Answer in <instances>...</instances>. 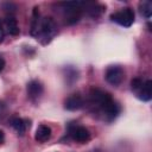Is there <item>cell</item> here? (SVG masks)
Masks as SVG:
<instances>
[{"label":"cell","instance_id":"6da1fadb","mask_svg":"<svg viewBox=\"0 0 152 152\" xmlns=\"http://www.w3.org/2000/svg\"><path fill=\"white\" fill-rule=\"evenodd\" d=\"M37 10L38 8L36 7L34 12H33L31 34L33 37H36L37 39H40L43 44H46L52 39V37L56 33V24H55L53 19L50 17L40 18Z\"/></svg>","mask_w":152,"mask_h":152},{"label":"cell","instance_id":"5b68a950","mask_svg":"<svg viewBox=\"0 0 152 152\" xmlns=\"http://www.w3.org/2000/svg\"><path fill=\"white\" fill-rule=\"evenodd\" d=\"M106 81L112 86H119L125 77V71L119 65H112L106 70Z\"/></svg>","mask_w":152,"mask_h":152},{"label":"cell","instance_id":"5bb4252c","mask_svg":"<svg viewBox=\"0 0 152 152\" xmlns=\"http://www.w3.org/2000/svg\"><path fill=\"white\" fill-rule=\"evenodd\" d=\"M4 37H5V32H4L2 25H1V23H0V43L4 40Z\"/></svg>","mask_w":152,"mask_h":152},{"label":"cell","instance_id":"7a4b0ae2","mask_svg":"<svg viewBox=\"0 0 152 152\" xmlns=\"http://www.w3.org/2000/svg\"><path fill=\"white\" fill-rule=\"evenodd\" d=\"M90 100L93 104H96L109 118H115L120 112L119 104L112 99L108 93L101 89H93L90 91Z\"/></svg>","mask_w":152,"mask_h":152},{"label":"cell","instance_id":"8fae6325","mask_svg":"<svg viewBox=\"0 0 152 152\" xmlns=\"http://www.w3.org/2000/svg\"><path fill=\"white\" fill-rule=\"evenodd\" d=\"M5 25L7 28V32L11 36H18L19 34V25L13 14H7L5 18Z\"/></svg>","mask_w":152,"mask_h":152},{"label":"cell","instance_id":"277c9868","mask_svg":"<svg viewBox=\"0 0 152 152\" xmlns=\"http://www.w3.org/2000/svg\"><path fill=\"white\" fill-rule=\"evenodd\" d=\"M110 19L124 27H129L134 21V12L132 8L126 7L110 14Z\"/></svg>","mask_w":152,"mask_h":152},{"label":"cell","instance_id":"9c48e42d","mask_svg":"<svg viewBox=\"0 0 152 152\" xmlns=\"http://www.w3.org/2000/svg\"><path fill=\"white\" fill-rule=\"evenodd\" d=\"M134 93L141 101H150L152 97V82L150 80L142 82L141 87Z\"/></svg>","mask_w":152,"mask_h":152},{"label":"cell","instance_id":"4fadbf2b","mask_svg":"<svg viewBox=\"0 0 152 152\" xmlns=\"http://www.w3.org/2000/svg\"><path fill=\"white\" fill-rule=\"evenodd\" d=\"M139 8H140L141 14L145 18L151 17V14H152V2L151 1H141L139 4Z\"/></svg>","mask_w":152,"mask_h":152},{"label":"cell","instance_id":"52a82bcc","mask_svg":"<svg viewBox=\"0 0 152 152\" xmlns=\"http://www.w3.org/2000/svg\"><path fill=\"white\" fill-rule=\"evenodd\" d=\"M84 104V101H83V97L80 95V94H72L70 95L65 102H64V108L68 109V110H77L80 108H82Z\"/></svg>","mask_w":152,"mask_h":152},{"label":"cell","instance_id":"2e32d148","mask_svg":"<svg viewBox=\"0 0 152 152\" xmlns=\"http://www.w3.org/2000/svg\"><path fill=\"white\" fill-rule=\"evenodd\" d=\"M4 140H5V133L0 129V144H1V142H4Z\"/></svg>","mask_w":152,"mask_h":152},{"label":"cell","instance_id":"30bf717a","mask_svg":"<svg viewBox=\"0 0 152 152\" xmlns=\"http://www.w3.org/2000/svg\"><path fill=\"white\" fill-rule=\"evenodd\" d=\"M52 131L48 125H39L36 129V134H34V139L39 142H45L51 138Z\"/></svg>","mask_w":152,"mask_h":152},{"label":"cell","instance_id":"7c38bea8","mask_svg":"<svg viewBox=\"0 0 152 152\" xmlns=\"http://www.w3.org/2000/svg\"><path fill=\"white\" fill-rule=\"evenodd\" d=\"M11 126L14 128V131L18 133V134H20V135H23L24 133H25V131H26V124H25V121L23 120V119H20V118H12L11 119Z\"/></svg>","mask_w":152,"mask_h":152},{"label":"cell","instance_id":"9a60e30c","mask_svg":"<svg viewBox=\"0 0 152 152\" xmlns=\"http://www.w3.org/2000/svg\"><path fill=\"white\" fill-rule=\"evenodd\" d=\"M4 68H5V59L0 56V72L4 70Z\"/></svg>","mask_w":152,"mask_h":152},{"label":"cell","instance_id":"3957f363","mask_svg":"<svg viewBox=\"0 0 152 152\" xmlns=\"http://www.w3.org/2000/svg\"><path fill=\"white\" fill-rule=\"evenodd\" d=\"M84 5H86V2H82V1L63 2L62 6H64L65 23L69 25L77 23L82 15V6H84Z\"/></svg>","mask_w":152,"mask_h":152},{"label":"cell","instance_id":"8992f818","mask_svg":"<svg viewBox=\"0 0 152 152\" xmlns=\"http://www.w3.org/2000/svg\"><path fill=\"white\" fill-rule=\"evenodd\" d=\"M69 134L75 141H78V142H87L90 139L89 131L83 126H76V125L71 126L69 128Z\"/></svg>","mask_w":152,"mask_h":152},{"label":"cell","instance_id":"ba28073f","mask_svg":"<svg viewBox=\"0 0 152 152\" xmlns=\"http://www.w3.org/2000/svg\"><path fill=\"white\" fill-rule=\"evenodd\" d=\"M26 89H27V95L31 100H36V99L40 97L42 94H43V90H44L43 84L39 81H36V80L28 82Z\"/></svg>","mask_w":152,"mask_h":152}]
</instances>
